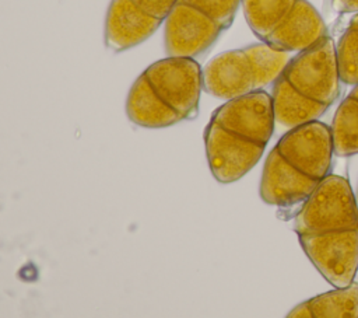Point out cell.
<instances>
[{
  "label": "cell",
  "instance_id": "obj_1",
  "mask_svg": "<svg viewBox=\"0 0 358 318\" xmlns=\"http://www.w3.org/2000/svg\"><path fill=\"white\" fill-rule=\"evenodd\" d=\"M301 247L334 287L354 282L358 269V205L348 181L327 175L294 219Z\"/></svg>",
  "mask_w": 358,
  "mask_h": 318
},
{
  "label": "cell",
  "instance_id": "obj_2",
  "mask_svg": "<svg viewBox=\"0 0 358 318\" xmlns=\"http://www.w3.org/2000/svg\"><path fill=\"white\" fill-rule=\"evenodd\" d=\"M274 122L273 98L266 91L232 98L221 105L204 130L214 178L229 184L252 170L273 134Z\"/></svg>",
  "mask_w": 358,
  "mask_h": 318
},
{
  "label": "cell",
  "instance_id": "obj_3",
  "mask_svg": "<svg viewBox=\"0 0 358 318\" xmlns=\"http://www.w3.org/2000/svg\"><path fill=\"white\" fill-rule=\"evenodd\" d=\"M334 144L331 127L312 120L289 129L270 151L260 198L278 207L303 203L329 175Z\"/></svg>",
  "mask_w": 358,
  "mask_h": 318
},
{
  "label": "cell",
  "instance_id": "obj_4",
  "mask_svg": "<svg viewBox=\"0 0 358 318\" xmlns=\"http://www.w3.org/2000/svg\"><path fill=\"white\" fill-rule=\"evenodd\" d=\"M340 81L336 43L324 36L292 56L273 84L275 120L288 129L317 120L337 99Z\"/></svg>",
  "mask_w": 358,
  "mask_h": 318
},
{
  "label": "cell",
  "instance_id": "obj_5",
  "mask_svg": "<svg viewBox=\"0 0 358 318\" xmlns=\"http://www.w3.org/2000/svg\"><path fill=\"white\" fill-rule=\"evenodd\" d=\"M203 71L193 57L169 56L145 69L131 85L126 112L143 127H166L196 116Z\"/></svg>",
  "mask_w": 358,
  "mask_h": 318
},
{
  "label": "cell",
  "instance_id": "obj_6",
  "mask_svg": "<svg viewBox=\"0 0 358 318\" xmlns=\"http://www.w3.org/2000/svg\"><path fill=\"white\" fill-rule=\"evenodd\" d=\"M291 52L266 42L232 49L214 56L203 69V88L220 98L232 99L262 91L281 76Z\"/></svg>",
  "mask_w": 358,
  "mask_h": 318
},
{
  "label": "cell",
  "instance_id": "obj_7",
  "mask_svg": "<svg viewBox=\"0 0 358 318\" xmlns=\"http://www.w3.org/2000/svg\"><path fill=\"white\" fill-rule=\"evenodd\" d=\"M165 21V50L169 56L196 57L211 48L222 32L210 17L180 0Z\"/></svg>",
  "mask_w": 358,
  "mask_h": 318
},
{
  "label": "cell",
  "instance_id": "obj_8",
  "mask_svg": "<svg viewBox=\"0 0 358 318\" xmlns=\"http://www.w3.org/2000/svg\"><path fill=\"white\" fill-rule=\"evenodd\" d=\"M161 21L144 14L131 0H112L105 21V45L112 52L130 49L150 38Z\"/></svg>",
  "mask_w": 358,
  "mask_h": 318
},
{
  "label": "cell",
  "instance_id": "obj_9",
  "mask_svg": "<svg viewBox=\"0 0 358 318\" xmlns=\"http://www.w3.org/2000/svg\"><path fill=\"white\" fill-rule=\"evenodd\" d=\"M327 36V27L308 0H296L287 20L264 41L275 49L298 53Z\"/></svg>",
  "mask_w": 358,
  "mask_h": 318
},
{
  "label": "cell",
  "instance_id": "obj_10",
  "mask_svg": "<svg viewBox=\"0 0 358 318\" xmlns=\"http://www.w3.org/2000/svg\"><path fill=\"white\" fill-rule=\"evenodd\" d=\"M292 318H358V283L336 287L309 298L288 312Z\"/></svg>",
  "mask_w": 358,
  "mask_h": 318
},
{
  "label": "cell",
  "instance_id": "obj_11",
  "mask_svg": "<svg viewBox=\"0 0 358 318\" xmlns=\"http://www.w3.org/2000/svg\"><path fill=\"white\" fill-rule=\"evenodd\" d=\"M331 136L336 155L358 154V84L352 85L351 92L338 105L331 125Z\"/></svg>",
  "mask_w": 358,
  "mask_h": 318
},
{
  "label": "cell",
  "instance_id": "obj_12",
  "mask_svg": "<svg viewBox=\"0 0 358 318\" xmlns=\"http://www.w3.org/2000/svg\"><path fill=\"white\" fill-rule=\"evenodd\" d=\"M296 0H242L245 18L260 39L266 41L288 17Z\"/></svg>",
  "mask_w": 358,
  "mask_h": 318
},
{
  "label": "cell",
  "instance_id": "obj_13",
  "mask_svg": "<svg viewBox=\"0 0 358 318\" xmlns=\"http://www.w3.org/2000/svg\"><path fill=\"white\" fill-rule=\"evenodd\" d=\"M337 62L341 81L358 84V25L350 22L348 28L336 43Z\"/></svg>",
  "mask_w": 358,
  "mask_h": 318
},
{
  "label": "cell",
  "instance_id": "obj_14",
  "mask_svg": "<svg viewBox=\"0 0 358 318\" xmlns=\"http://www.w3.org/2000/svg\"><path fill=\"white\" fill-rule=\"evenodd\" d=\"M217 22L222 31L231 27L242 0H180Z\"/></svg>",
  "mask_w": 358,
  "mask_h": 318
},
{
  "label": "cell",
  "instance_id": "obj_15",
  "mask_svg": "<svg viewBox=\"0 0 358 318\" xmlns=\"http://www.w3.org/2000/svg\"><path fill=\"white\" fill-rule=\"evenodd\" d=\"M144 14L158 21H165L178 0H131Z\"/></svg>",
  "mask_w": 358,
  "mask_h": 318
},
{
  "label": "cell",
  "instance_id": "obj_16",
  "mask_svg": "<svg viewBox=\"0 0 358 318\" xmlns=\"http://www.w3.org/2000/svg\"><path fill=\"white\" fill-rule=\"evenodd\" d=\"M333 8L338 13H358V0H333Z\"/></svg>",
  "mask_w": 358,
  "mask_h": 318
},
{
  "label": "cell",
  "instance_id": "obj_17",
  "mask_svg": "<svg viewBox=\"0 0 358 318\" xmlns=\"http://www.w3.org/2000/svg\"><path fill=\"white\" fill-rule=\"evenodd\" d=\"M351 22H352V24H357V25H358V13H355V15L352 17Z\"/></svg>",
  "mask_w": 358,
  "mask_h": 318
},
{
  "label": "cell",
  "instance_id": "obj_18",
  "mask_svg": "<svg viewBox=\"0 0 358 318\" xmlns=\"http://www.w3.org/2000/svg\"><path fill=\"white\" fill-rule=\"evenodd\" d=\"M355 199H357V205H358V192H357V195H355Z\"/></svg>",
  "mask_w": 358,
  "mask_h": 318
}]
</instances>
